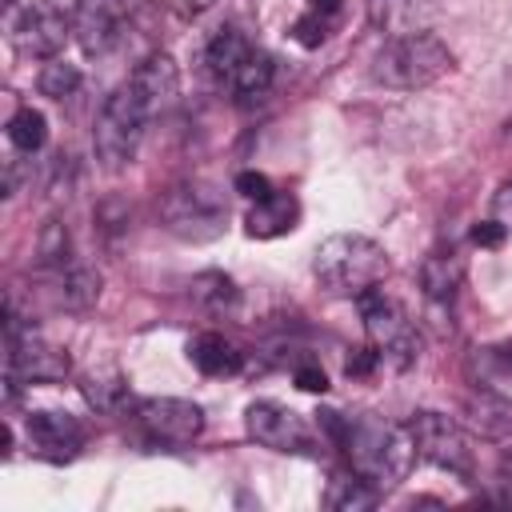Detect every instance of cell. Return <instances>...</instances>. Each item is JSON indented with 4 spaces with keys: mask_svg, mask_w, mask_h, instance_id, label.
<instances>
[{
    "mask_svg": "<svg viewBox=\"0 0 512 512\" xmlns=\"http://www.w3.org/2000/svg\"><path fill=\"white\" fill-rule=\"evenodd\" d=\"M460 416H464V424H468L476 436H484V440H504V436L512 432V400H508L504 392H496V388H480V384H476V388L464 396Z\"/></svg>",
    "mask_w": 512,
    "mask_h": 512,
    "instance_id": "obj_15",
    "label": "cell"
},
{
    "mask_svg": "<svg viewBox=\"0 0 512 512\" xmlns=\"http://www.w3.org/2000/svg\"><path fill=\"white\" fill-rule=\"evenodd\" d=\"M448 68H452L448 44H444L440 36H432V32H412V36L388 40V44L376 52L372 76H376V84H384V88L416 92V88L436 84Z\"/></svg>",
    "mask_w": 512,
    "mask_h": 512,
    "instance_id": "obj_3",
    "label": "cell"
},
{
    "mask_svg": "<svg viewBox=\"0 0 512 512\" xmlns=\"http://www.w3.org/2000/svg\"><path fill=\"white\" fill-rule=\"evenodd\" d=\"M292 380H296V388L300 392H328V372L316 364V360H300L296 368H292Z\"/></svg>",
    "mask_w": 512,
    "mask_h": 512,
    "instance_id": "obj_30",
    "label": "cell"
},
{
    "mask_svg": "<svg viewBox=\"0 0 512 512\" xmlns=\"http://www.w3.org/2000/svg\"><path fill=\"white\" fill-rule=\"evenodd\" d=\"M192 300H196L204 312H232L236 300H240V292H236V284H232L224 272H200V276L192 280Z\"/></svg>",
    "mask_w": 512,
    "mask_h": 512,
    "instance_id": "obj_27",
    "label": "cell"
},
{
    "mask_svg": "<svg viewBox=\"0 0 512 512\" xmlns=\"http://www.w3.org/2000/svg\"><path fill=\"white\" fill-rule=\"evenodd\" d=\"M152 112L144 108V100L132 92V84L124 80L100 108L96 116V128H92V148L96 156L108 164V168H124L136 160V148L144 140V128H148Z\"/></svg>",
    "mask_w": 512,
    "mask_h": 512,
    "instance_id": "obj_4",
    "label": "cell"
},
{
    "mask_svg": "<svg viewBox=\"0 0 512 512\" xmlns=\"http://www.w3.org/2000/svg\"><path fill=\"white\" fill-rule=\"evenodd\" d=\"M340 12H344V0H308V8L292 24V40L304 48H320L332 36Z\"/></svg>",
    "mask_w": 512,
    "mask_h": 512,
    "instance_id": "obj_23",
    "label": "cell"
},
{
    "mask_svg": "<svg viewBox=\"0 0 512 512\" xmlns=\"http://www.w3.org/2000/svg\"><path fill=\"white\" fill-rule=\"evenodd\" d=\"M44 140H48V120H44V112H40V108H32V104L16 108V112H12V120H8V144L32 156V152H40V148H44Z\"/></svg>",
    "mask_w": 512,
    "mask_h": 512,
    "instance_id": "obj_26",
    "label": "cell"
},
{
    "mask_svg": "<svg viewBox=\"0 0 512 512\" xmlns=\"http://www.w3.org/2000/svg\"><path fill=\"white\" fill-rule=\"evenodd\" d=\"M36 88H40V96L64 100V96H72V92L80 88V68L56 56V60H48V64L40 68V76H36Z\"/></svg>",
    "mask_w": 512,
    "mask_h": 512,
    "instance_id": "obj_28",
    "label": "cell"
},
{
    "mask_svg": "<svg viewBox=\"0 0 512 512\" xmlns=\"http://www.w3.org/2000/svg\"><path fill=\"white\" fill-rule=\"evenodd\" d=\"M24 436H28V448H32L40 460L68 464V460H76V452L84 448V436H88V432H84V424H80L72 412L40 408V412H28Z\"/></svg>",
    "mask_w": 512,
    "mask_h": 512,
    "instance_id": "obj_13",
    "label": "cell"
},
{
    "mask_svg": "<svg viewBox=\"0 0 512 512\" xmlns=\"http://www.w3.org/2000/svg\"><path fill=\"white\" fill-rule=\"evenodd\" d=\"M252 40L236 28V24H224V28H216L212 32V40L204 44V72L216 80V84H232V76L240 72V64L252 56Z\"/></svg>",
    "mask_w": 512,
    "mask_h": 512,
    "instance_id": "obj_16",
    "label": "cell"
},
{
    "mask_svg": "<svg viewBox=\"0 0 512 512\" xmlns=\"http://www.w3.org/2000/svg\"><path fill=\"white\" fill-rule=\"evenodd\" d=\"M128 84H132V92L144 100V108H148L152 116H160L164 108L176 104V92H180V68H176L172 56L152 52V56H144V60L136 64V72L128 76Z\"/></svg>",
    "mask_w": 512,
    "mask_h": 512,
    "instance_id": "obj_14",
    "label": "cell"
},
{
    "mask_svg": "<svg viewBox=\"0 0 512 512\" xmlns=\"http://www.w3.org/2000/svg\"><path fill=\"white\" fill-rule=\"evenodd\" d=\"M408 436L416 444V456L452 472V476H472V448H468V436L464 428L444 416V412H416L408 416Z\"/></svg>",
    "mask_w": 512,
    "mask_h": 512,
    "instance_id": "obj_8",
    "label": "cell"
},
{
    "mask_svg": "<svg viewBox=\"0 0 512 512\" xmlns=\"http://www.w3.org/2000/svg\"><path fill=\"white\" fill-rule=\"evenodd\" d=\"M72 36V24L64 20V12L48 0H32L12 16V44L20 56H36V60H56L64 40Z\"/></svg>",
    "mask_w": 512,
    "mask_h": 512,
    "instance_id": "obj_10",
    "label": "cell"
},
{
    "mask_svg": "<svg viewBox=\"0 0 512 512\" xmlns=\"http://www.w3.org/2000/svg\"><path fill=\"white\" fill-rule=\"evenodd\" d=\"M128 4L124 0H76L72 8V36L84 56H104L124 40Z\"/></svg>",
    "mask_w": 512,
    "mask_h": 512,
    "instance_id": "obj_12",
    "label": "cell"
},
{
    "mask_svg": "<svg viewBox=\"0 0 512 512\" xmlns=\"http://www.w3.org/2000/svg\"><path fill=\"white\" fill-rule=\"evenodd\" d=\"M464 256L456 248H436L424 264H420V284H424V296L428 300H448L460 284H464Z\"/></svg>",
    "mask_w": 512,
    "mask_h": 512,
    "instance_id": "obj_20",
    "label": "cell"
},
{
    "mask_svg": "<svg viewBox=\"0 0 512 512\" xmlns=\"http://www.w3.org/2000/svg\"><path fill=\"white\" fill-rule=\"evenodd\" d=\"M136 428L148 444L184 448L204 432V408L180 396H148L136 404Z\"/></svg>",
    "mask_w": 512,
    "mask_h": 512,
    "instance_id": "obj_9",
    "label": "cell"
},
{
    "mask_svg": "<svg viewBox=\"0 0 512 512\" xmlns=\"http://www.w3.org/2000/svg\"><path fill=\"white\" fill-rule=\"evenodd\" d=\"M52 276H56V292H60V304H64V308L84 312V308H92V304L100 300V272H96V268L72 260L68 268H60V272H52Z\"/></svg>",
    "mask_w": 512,
    "mask_h": 512,
    "instance_id": "obj_22",
    "label": "cell"
},
{
    "mask_svg": "<svg viewBox=\"0 0 512 512\" xmlns=\"http://www.w3.org/2000/svg\"><path fill=\"white\" fill-rule=\"evenodd\" d=\"M424 16H428V0H368V20H372V28H380L388 40L424 32V28H420Z\"/></svg>",
    "mask_w": 512,
    "mask_h": 512,
    "instance_id": "obj_18",
    "label": "cell"
},
{
    "mask_svg": "<svg viewBox=\"0 0 512 512\" xmlns=\"http://www.w3.org/2000/svg\"><path fill=\"white\" fill-rule=\"evenodd\" d=\"M484 360L488 364H496V372H512V340L508 344H496V348H484Z\"/></svg>",
    "mask_w": 512,
    "mask_h": 512,
    "instance_id": "obj_34",
    "label": "cell"
},
{
    "mask_svg": "<svg viewBox=\"0 0 512 512\" xmlns=\"http://www.w3.org/2000/svg\"><path fill=\"white\" fill-rule=\"evenodd\" d=\"M232 188L244 196V200H264V196H272L276 188H272V180L264 176V172H236V180H232Z\"/></svg>",
    "mask_w": 512,
    "mask_h": 512,
    "instance_id": "obj_31",
    "label": "cell"
},
{
    "mask_svg": "<svg viewBox=\"0 0 512 512\" xmlns=\"http://www.w3.org/2000/svg\"><path fill=\"white\" fill-rule=\"evenodd\" d=\"M4 344H8L4 376L16 384H60L72 372L68 352L60 344H52L48 336H40L32 324H24L12 304H8V320H4Z\"/></svg>",
    "mask_w": 512,
    "mask_h": 512,
    "instance_id": "obj_5",
    "label": "cell"
},
{
    "mask_svg": "<svg viewBox=\"0 0 512 512\" xmlns=\"http://www.w3.org/2000/svg\"><path fill=\"white\" fill-rule=\"evenodd\" d=\"M36 256H40V264H44L48 272H60V268L72 264V240H68L64 224L52 220V224L40 232V248H36Z\"/></svg>",
    "mask_w": 512,
    "mask_h": 512,
    "instance_id": "obj_29",
    "label": "cell"
},
{
    "mask_svg": "<svg viewBox=\"0 0 512 512\" xmlns=\"http://www.w3.org/2000/svg\"><path fill=\"white\" fill-rule=\"evenodd\" d=\"M360 316H364V336L376 348V356L384 360V368L404 372L420 356L416 324L408 320V312L396 300H388V296H380L372 288V292L360 296Z\"/></svg>",
    "mask_w": 512,
    "mask_h": 512,
    "instance_id": "obj_7",
    "label": "cell"
},
{
    "mask_svg": "<svg viewBox=\"0 0 512 512\" xmlns=\"http://www.w3.org/2000/svg\"><path fill=\"white\" fill-rule=\"evenodd\" d=\"M500 480H504V488H508V500H512V452L500 460Z\"/></svg>",
    "mask_w": 512,
    "mask_h": 512,
    "instance_id": "obj_35",
    "label": "cell"
},
{
    "mask_svg": "<svg viewBox=\"0 0 512 512\" xmlns=\"http://www.w3.org/2000/svg\"><path fill=\"white\" fill-rule=\"evenodd\" d=\"M272 80H276L272 56H268L264 48H252V56H248V60L240 64V72L232 76L228 92H232L240 104H256V100H264V96L272 92Z\"/></svg>",
    "mask_w": 512,
    "mask_h": 512,
    "instance_id": "obj_21",
    "label": "cell"
},
{
    "mask_svg": "<svg viewBox=\"0 0 512 512\" xmlns=\"http://www.w3.org/2000/svg\"><path fill=\"white\" fill-rule=\"evenodd\" d=\"M172 4H176L180 12H204V8L212 4V0H172Z\"/></svg>",
    "mask_w": 512,
    "mask_h": 512,
    "instance_id": "obj_36",
    "label": "cell"
},
{
    "mask_svg": "<svg viewBox=\"0 0 512 512\" xmlns=\"http://www.w3.org/2000/svg\"><path fill=\"white\" fill-rule=\"evenodd\" d=\"M376 500H380V488L376 484H368L360 472H336L332 480H328V492H324V504L328 508H336V512H360V508H376Z\"/></svg>",
    "mask_w": 512,
    "mask_h": 512,
    "instance_id": "obj_25",
    "label": "cell"
},
{
    "mask_svg": "<svg viewBox=\"0 0 512 512\" xmlns=\"http://www.w3.org/2000/svg\"><path fill=\"white\" fill-rule=\"evenodd\" d=\"M312 276L332 296H364L388 276V252L372 236L336 232L312 256Z\"/></svg>",
    "mask_w": 512,
    "mask_h": 512,
    "instance_id": "obj_2",
    "label": "cell"
},
{
    "mask_svg": "<svg viewBox=\"0 0 512 512\" xmlns=\"http://www.w3.org/2000/svg\"><path fill=\"white\" fill-rule=\"evenodd\" d=\"M160 216H164V228L176 232L180 240H216L224 232V220H228V204L224 196L204 184V180H184L176 188L164 192L160 200Z\"/></svg>",
    "mask_w": 512,
    "mask_h": 512,
    "instance_id": "obj_6",
    "label": "cell"
},
{
    "mask_svg": "<svg viewBox=\"0 0 512 512\" xmlns=\"http://www.w3.org/2000/svg\"><path fill=\"white\" fill-rule=\"evenodd\" d=\"M300 220V200L292 192H272L264 200H252L248 216H244V232L256 240H276L284 232H292Z\"/></svg>",
    "mask_w": 512,
    "mask_h": 512,
    "instance_id": "obj_17",
    "label": "cell"
},
{
    "mask_svg": "<svg viewBox=\"0 0 512 512\" xmlns=\"http://www.w3.org/2000/svg\"><path fill=\"white\" fill-rule=\"evenodd\" d=\"M492 208H496V220L512 228V180H504V184H500V192H496Z\"/></svg>",
    "mask_w": 512,
    "mask_h": 512,
    "instance_id": "obj_33",
    "label": "cell"
},
{
    "mask_svg": "<svg viewBox=\"0 0 512 512\" xmlns=\"http://www.w3.org/2000/svg\"><path fill=\"white\" fill-rule=\"evenodd\" d=\"M188 360L204 372V376H236L240 372V348L220 336V332H200L188 340Z\"/></svg>",
    "mask_w": 512,
    "mask_h": 512,
    "instance_id": "obj_19",
    "label": "cell"
},
{
    "mask_svg": "<svg viewBox=\"0 0 512 512\" xmlns=\"http://www.w3.org/2000/svg\"><path fill=\"white\" fill-rule=\"evenodd\" d=\"M320 428L336 440L348 468L360 472L380 492L408 480V472L416 464V444L408 436V424H392L376 412H356V416L320 412Z\"/></svg>",
    "mask_w": 512,
    "mask_h": 512,
    "instance_id": "obj_1",
    "label": "cell"
},
{
    "mask_svg": "<svg viewBox=\"0 0 512 512\" xmlns=\"http://www.w3.org/2000/svg\"><path fill=\"white\" fill-rule=\"evenodd\" d=\"M80 396L96 412H120L128 404V384L116 368H92L80 376Z\"/></svg>",
    "mask_w": 512,
    "mask_h": 512,
    "instance_id": "obj_24",
    "label": "cell"
},
{
    "mask_svg": "<svg viewBox=\"0 0 512 512\" xmlns=\"http://www.w3.org/2000/svg\"><path fill=\"white\" fill-rule=\"evenodd\" d=\"M244 428L256 444H264L272 452H308L312 448V428L304 424V416L276 400H252L244 408Z\"/></svg>",
    "mask_w": 512,
    "mask_h": 512,
    "instance_id": "obj_11",
    "label": "cell"
},
{
    "mask_svg": "<svg viewBox=\"0 0 512 512\" xmlns=\"http://www.w3.org/2000/svg\"><path fill=\"white\" fill-rule=\"evenodd\" d=\"M504 236H508V224H500V220H480V224H472V244H480V248H500Z\"/></svg>",
    "mask_w": 512,
    "mask_h": 512,
    "instance_id": "obj_32",
    "label": "cell"
}]
</instances>
